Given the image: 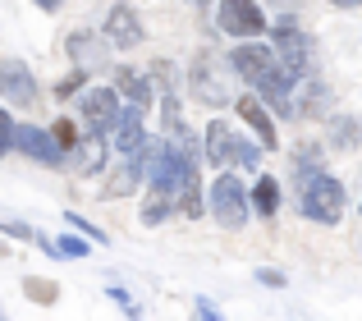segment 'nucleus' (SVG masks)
<instances>
[{
    "instance_id": "20",
    "label": "nucleus",
    "mask_w": 362,
    "mask_h": 321,
    "mask_svg": "<svg viewBox=\"0 0 362 321\" xmlns=\"http://www.w3.org/2000/svg\"><path fill=\"white\" fill-rule=\"evenodd\" d=\"M303 97H308V101L293 106L298 115H321V110L330 106V88H326V83H317V78H308V92H303Z\"/></svg>"
},
{
    "instance_id": "14",
    "label": "nucleus",
    "mask_w": 362,
    "mask_h": 321,
    "mask_svg": "<svg viewBox=\"0 0 362 321\" xmlns=\"http://www.w3.org/2000/svg\"><path fill=\"white\" fill-rule=\"evenodd\" d=\"M110 134H115L110 143H115L119 152H138V147L147 143V129H142V106H133V101H129V106L119 110V119H115V129H110Z\"/></svg>"
},
{
    "instance_id": "24",
    "label": "nucleus",
    "mask_w": 362,
    "mask_h": 321,
    "mask_svg": "<svg viewBox=\"0 0 362 321\" xmlns=\"http://www.w3.org/2000/svg\"><path fill=\"white\" fill-rule=\"evenodd\" d=\"M64 221H69V225H74V230H78V234H88V239H92V243H106V234H101V230H97V225H88V221H83V216H78V211H69V216H64Z\"/></svg>"
},
{
    "instance_id": "10",
    "label": "nucleus",
    "mask_w": 362,
    "mask_h": 321,
    "mask_svg": "<svg viewBox=\"0 0 362 321\" xmlns=\"http://www.w3.org/2000/svg\"><path fill=\"white\" fill-rule=\"evenodd\" d=\"M0 97H5L9 106H33V101H37L33 69H28L23 60H14V55H5V60H0Z\"/></svg>"
},
{
    "instance_id": "12",
    "label": "nucleus",
    "mask_w": 362,
    "mask_h": 321,
    "mask_svg": "<svg viewBox=\"0 0 362 321\" xmlns=\"http://www.w3.org/2000/svg\"><path fill=\"white\" fill-rule=\"evenodd\" d=\"M106 156H110V143H106V134H83L78 138V147H74V170L78 175H101L106 170Z\"/></svg>"
},
{
    "instance_id": "9",
    "label": "nucleus",
    "mask_w": 362,
    "mask_h": 321,
    "mask_svg": "<svg viewBox=\"0 0 362 321\" xmlns=\"http://www.w3.org/2000/svg\"><path fill=\"white\" fill-rule=\"evenodd\" d=\"M14 152L42 160V165H64L69 160V152L55 143L51 129H37V124H14Z\"/></svg>"
},
{
    "instance_id": "15",
    "label": "nucleus",
    "mask_w": 362,
    "mask_h": 321,
    "mask_svg": "<svg viewBox=\"0 0 362 321\" xmlns=\"http://www.w3.org/2000/svg\"><path fill=\"white\" fill-rule=\"evenodd\" d=\"M247 202H252L257 216H275V211H280V184H275V175H262V179H257Z\"/></svg>"
},
{
    "instance_id": "16",
    "label": "nucleus",
    "mask_w": 362,
    "mask_h": 321,
    "mask_svg": "<svg viewBox=\"0 0 362 321\" xmlns=\"http://www.w3.org/2000/svg\"><path fill=\"white\" fill-rule=\"evenodd\" d=\"M358 138H362L358 115H335L330 119V147H335V152H354Z\"/></svg>"
},
{
    "instance_id": "2",
    "label": "nucleus",
    "mask_w": 362,
    "mask_h": 321,
    "mask_svg": "<svg viewBox=\"0 0 362 321\" xmlns=\"http://www.w3.org/2000/svg\"><path fill=\"white\" fill-rule=\"evenodd\" d=\"M271 33H275V60H280V69L289 74L293 83L308 78V69H312V37L298 28V18H275Z\"/></svg>"
},
{
    "instance_id": "3",
    "label": "nucleus",
    "mask_w": 362,
    "mask_h": 321,
    "mask_svg": "<svg viewBox=\"0 0 362 321\" xmlns=\"http://www.w3.org/2000/svg\"><path fill=\"white\" fill-rule=\"evenodd\" d=\"M262 152H266L262 143H243V138L234 134L230 124H221V119H211V129H206V156H211L216 170H225V165H247L252 170L257 160H262Z\"/></svg>"
},
{
    "instance_id": "6",
    "label": "nucleus",
    "mask_w": 362,
    "mask_h": 321,
    "mask_svg": "<svg viewBox=\"0 0 362 321\" xmlns=\"http://www.w3.org/2000/svg\"><path fill=\"white\" fill-rule=\"evenodd\" d=\"M206 206H211L216 225H225V230H243V225H247V206H252V202H247V193H243L239 179L221 175L211 184V202H206Z\"/></svg>"
},
{
    "instance_id": "30",
    "label": "nucleus",
    "mask_w": 362,
    "mask_h": 321,
    "mask_svg": "<svg viewBox=\"0 0 362 321\" xmlns=\"http://www.w3.org/2000/svg\"><path fill=\"white\" fill-rule=\"evenodd\" d=\"M330 5H335V9H358L362 0H330Z\"/></svg>"
},
{
    "instance_id": "32",
    "label": "nucleus",
    "mask_w": 362,
    "mask_h": 321,
    "mask_svg": "<svg viewBox=\"0 0 362 321\" xmlns=\"http://www.w3.org/2000/svg\"><path fill=\"white\" fill-rule=\"evenodd\" d=\"M0 257H5V248H0Z\"/></svg>"
},
{
    "instance_id": "7",
    "label": "nucleus",
    "mask_w": 362,
    "mask_h": 321,
    "mask_svg": "<svg viewBox=\"0 0 362 321\" xmlns=\"http://www.w3.org/2000/svg\"><path fill=\"white\" fill-rule=\"evenodd\" d=\"M216 23H221V33H230V37H243V42L271 28L257 0H221V5H216Z\"/></svg>"
},
{
    "instance_id": "31",
    "label": "nucleus",
    "mask_w": 362,
    "mask_h": 321,
    "mask_svg": "<svg viewBox=\"0 0 362 321\" xmlns=\"http://www.w3.org/2000/svg\"><path fill=\"white\" fill-rule=\"evenodd\" d=\"M197 5H211V0H197Z\"/></svg>"
},
{
    "instance_id": "5",
    "label": "nucleus",
    "mask_w": 362,
    "mask_h": 321,
    "mask_svg": "<svg viewBox=\"0 0 362 321\" xmlns=\"http://www.w3.org/2000/svg\"><path fill=\"white\" fill-rule=\"evenodd\" d=\"M234 74V64H225L221 69V55H197L193 60V74H188V88H193V97L202 101V106H225V101H234L230 97V78Z\"/></svg>"
},
{
    "instance_id": "4",
    "label": "nucleus",
    "mask_w": 362,
    "mask_h": 321,
    "mask_svg": "<svg viewBox=\"0 0 362 321\" xmlns=\"http://www.w3.org/2000/svg\"><path fill=\"white\" fill-rule=\"evenodd\" d=\"M230 64H234V74H239L243 83H252L257 92L271 88V83H280V78H289V74L280 69V60H275V51H266V46H257V42L234 46V51H230Z\"/></svg>"
},
{
    "instance_id": "27",
    "label": "nucleus",
    "mask_w": 362,
    "mask_h": 321,
    "mask_svg": "<svg viewBox=\"0 0 362 321\" xmlns=\"http://www.w3.org/2000/svg\"><path fill=\"white\" fill-rule=\"evenodd\" d=\"M257 280H262L266 289H284V276H280V271H271V267H262V271H257Z\"/></svg>"
},
{
    "instance_id": "26",
    "label": "nucleus",
    "mask_w": 362,
    "mask_h": 321,
    "mask_svg": "<svg viewBox=\"0 0 362 321\" xmlns=\"http://www.w3.org/2000/svg\"><path fill=\"white\" fill-rule=\"evenodd\" d=\"M14 147V119H9V110H0V156Z\"/></svg>"
},
{
    "instance_id": "28",
    "label": "nucleus",
    "mask_w": 362,
    "mask_h": 321,
    "mask_svg": "<svg viewBox=\"0 0 362 321\" xmlns=\"http://www.w3.org/2000/svg\"><path fill=\"white\" fill-rule=\"evenodd\" d=\"M0 230H5V234H14V239H37V234L28 230V225H18V221H0Z\"/></svg>"
},
{
    "instance_id": "17",
    "label": "nucleus",
    "mask_w": 362,
    "mask_h": 321,
    "mask_svg": "<svg viewBox=\"0 0 362 321\" xmlns=\"http://www.w3.org/2000/svg\"><path fill=\"white\" fill-rule=\"evenodd\" d=\"M115 88H119V97H129V101H133V106H142V110L151 106V83L142 78V74L119 69V74H115Z\"/></svg>"
},
{
    "instance_id": "22",
    "label": "nucleus",
    "mask_w": 362,
    "mask_h": 321,
    "mask_svg": "<svg viewBox=\"0 0 362 321\" xmlns=\"http://www.w3.org/2000/svg\"><path fill=\"white\" fill-rule=\"evenodd\" d=\"M55 252H60V257H88L92 243H83L78 234H64V239H55Z\"/></svg>"
},
{
    "instance_id": "13",
    "label": "nucleus",
    "mask_w": 362,
    "mask_h": 321,
    "mask_svg": "<svg viewBox=\"0 0 362 321\" xmlns=\"http://www.w3.org/2000/svg\"><path fill=\"white\" fill-rule=\"evenodd\" d=\"M234 106H239L243 124L257 134V143H262L266 152H275V147H280V138H275V124H271V115H266V106H262V101H257V97H239Z\"/></svg>"
},
{
    "instance_id": "8",
    "label": "nucleus",
    "mask_w": 362,
    "mask_h": 321,
    "mask_svg": "<svg viewBox=\"0 0 362 321\" xmlns=\"http://www.w3.org/2000/svg\"><path fill=\"white\" fill-rule=\"evenodd\" d=\"M78 110H83V124L92 129V134H110L119 119V88H83L78 97Z\"/></svg>"
},
{
    "instance_id": "29",
    "label": "nucleus",
    "mask_w": 362,
    "mask_h": 321,
    "mask_svg": "<svg viewBox=\"0 0 362 321\" xmlns=\"http://www.w3.org/2000/svg\"><path fill=\"white\" fill-rule=\"evenodd\" d=\"M33 5H37V9H46V14H55V9H60L64 0H33Z\"/></svg>"
},
{
    "instance_id": "18",
    "label": "nucleus",
    "mask_w": 362,
    "mask_h": 321,
    "mask_svg": "<svg viewBox=\"0 0 362 321\" xmlns=\"http://www.w3.org/2000/svg\"><path fill=\"white\" fill-rule=\"evenodd\" d=\"M69 55L78 60V69H97L106 51H101V42H97L92 33H74V37H69Z\"/></svg>"
},
{
    "instance_id": "25",
    "label": "nucleus",
    "mask_w": 362,
    "mask_h": 321,
    "mask_svg": "<svg viewBox=\"0 0 362 321\" xmlns=\"http://www.w3.org/2000/svg\"><path fill=\"white\" fill-rule=\"evenodd\" d=\"M28 298H33V303H55V285H42V280H28Z\"/></svg>"
},
{
    "instance_id": "1",
    "label": "nucleus",
    "mask_w": 362,
    "mask_h": 321,
    "mask_svg": "<svg viewBox=\"0 0 362 321\" xmlns=\"http://www.w3.org/2000/svg\"><path fill=\"white\" fill-rule=\"evenodd\" d=\"M298 206L317 225H339V216H344V188H339L335 175L298 170Z\"/></svg>"
},
{
    "instance_id": "11",
    "label": "nucleus",
    "mask_w": 362,
    "mask_h": 321,
    "mask_svg": "<svg viewBox=\"0 0 362 321\" xmlns=\"http://www.w3.org/2000/svg\"><path fill=\"white\" fill-rule=\"evenodd\" d=\"M106 42L119 46V51H133V46L142 42V23H138V14H133L129 5H115V9H110V18H106Z\"/></svg>"
},
{
    "instance_id": "23",
    "label": "nucleus",
    "mask_w": 362,
    "mask_h": 321,
    "mask_svg": "<svg viewBox=\"0 0 362 321\" xmlns=\"http://www.w3.org/2000/svg\"><path fill=\"white\" fill-rule=\"evenodd\" d=\"M83 88H88V69H78V74H69V78H60V83H55V97H74V92H83Z\"/></svg>"
},
{
    "instance_id": "19",
    "label": "nucleus",
    "mask_w": 362,
    "mask_h": 321,
    "mask_svg": "<svg viewBox=\"0 0 362 321\" xmlns=\"http://www.w3.org/2000/svg\"><path fill=\"white\" fill-rule=\"evenodd\" d=\"M170 211H175V197H170V193H160V188H151V193H147V202H142V225H160Z\"/></svg>"
},
{
    "instance_id": "21",
    "label": "nucleus",
    "mask_w": 362,
    "mask_h": 321,
    "mask_svg": "<svg viewBox=\"0 0 362 321\" xmlns=\"http://www.w3.org/2000/svg\"><path fill=\"white\" fill-rule=\"evenodd\" d=\"M51 134H55V143H60L64 152H74V147H78V129H74V119H55Z\"/></svg>"
}]
</instances>
